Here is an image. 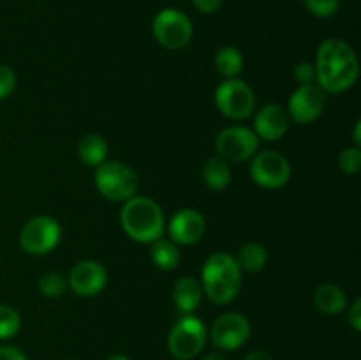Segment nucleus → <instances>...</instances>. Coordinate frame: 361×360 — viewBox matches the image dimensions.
Returning <instances> with one entry per match:
<instances>
[{
    "label": "nucleus",
    "instance_id": "nucleus-1",
    "mask_svg": "<svg viewBox=\"0 0 361 360\" xmlns=\"http://www.w3.org/2000/svg\"><path fill=\"white\" fill-rule=\"evenodd\" d=\"M317 87L323 92L341 94L356 83L360 64L351 46L342 39H326L321 42L316 59Z\"/></svg>",
    "mask_w": 361,
    "mask_h": 360
},
{
    "label": "nucleus",
    "instance_id": "nucleus-2",
    "mask_svg": "<svg viewBox=\"0 0 361 360\" xmlns=\"http://www.w3.org/2000/svg\"><path fill=\"white\" fill-rule=\"evenodd\" d=\"M201 288L214 304L233 302L242 288V270L228 253H215L204 261L201 272Z\"/></svg>",
    "mask_w": 361,
    "mask_h": 360
},
{
    "label": "nucleus",
    "instance_id": "nucleus-3",
    "mask_svg": "<svg viewBox=\"0 0 361 360\" xmlns=\"http://www.w3.org/2000/svg\"><path fill=\"white\" fill-rule=\"evenodd\" d=\"M120 222L127 235L140 244H152L164 233L166 221L161 207L145 196H133L126 201Z\"/></svg>",
    "mask_w": 361,
    "mask_h": 360
},
{
    "label": "nucleus",
    "instance_id": "nucleus-4",
    "mask_svg": "<svg viewBox=\"0 0 361 360\" xmlns=\"http://www.w3.org/2000/svg\"><path fill=\"white\" fill-rule=\"evenodd\" d=\"M99 193L111 201H127L136 196L137 175L130 166L120 161H104L95 169Z\"/></svg>",
    "mask_w": 361,
    "mask_h": 360
},
{
    "label": "nucleus",
    "instance_id": "nucleus-5",
    "mask_svg": "<svg viewBox=\"0 0 361 360\" xmlns=\"http://www.w3.org/2000/svg\"><path fill=\"white\" fill-rule=\"evenodd\" d=\"M207 342V328L200 318L185 314L175 323L168 337V348L178 360H190L201 353Z\"/></svg>",
    "mask_w": 361,
    "mask_h": 360
},
{
    "label": "nucleus",
    "instance_id": "nucleus-6",
    "mask_svg": "<svg viewBox=\"0 0 361 360\" xmlns=\"http://www.w3.org/2000/svg\"><path fill=\"white\" fill-rule=\"evenodd\" d=\"M215 106L228 119L243 120L254 112L256 95L245 81L229 78L215 88Z\"/></svg>",
    "mask_w": 361,
    "mask_h": 360
},
{
    "label": "nucleus",
    "instance_id": "nucleus-7",
    "mask_svg": "<svg viewBox=\"0 0 361 360\" xmlns=\"http://www.w3.org/2000/svg\"><path fill=\"white\" fill-rule=\"evenodd\" d=\"M155 39L161 46L168 49H180L187 46L192 39L194 28L189 16L178 9H162L155 14L152 23Z\"/></svg>",
    "mask_w": 361,
    "mask_h": 360
},
{
    "label": "nucleus",
    "instance_id": "nucleus-8",
    "mask_svg": "<svg viewBox=\"0 0 361 360\" xmlns=\"http://www.w3.org/2000/svg\"><path fill=\"white\" fill-rule=\"evenodd\" d=\"M62 229L53 217L48 215H37L30 221L25 222L20 233V247L32 256H42L48 254L59 246Z\"/></svg>",
    "mask_w": 361,
    "mask_h": 360
},
{
    "label": "nucleus",
    "instance_id": "nucleus-9",
    "mask_svg": "<svg viewBox=\"0 0 361 360\" xmlns=\"http://www.w3.org/2000/svg\"><path fill=\"white\" fill-rule=\"evenodd\" d=\"M250 176L259 187L279 189L291 179V164L281 152H256L252 155V162H250Z\"/></svg>",
    "mask_w": 361,
    "mask_h": 360
},
{
    "label": "nucleus",
    "instance_id": "nucleus-10",
    "mask_svg": "<svg viewBox=\"0 0 361 360\" xmlns=\"http://www.w3.org/2000/svg\"><path fill=\"white\" fill-rule=\"evenodd\" d=\"M215 148L219 152V157L224 161L242 162L256 154L259 148V138L249 127H228L217 134Z\"/></svg>",
    "mask_w": 361,
    "mask_h": 360
},
{
    "label": "nucleus",
    "instance_id": "nucleus-11",
    "mask_svg": "<svg viewBox=\"0 0 361 360\" xmlns=\"http://www.w3.org/2000/svg\"><path fill=\"white\" fill-rule=\"evenodd\" d=\"M210 337L212 342L224 352L242 348L250 337L249 320L240 313L222 314L212 325Z\"/></svg>",
    "mask_w": 361,
    "mask_h": 360
},
{
    "label": "nucleus",
    "instance_id": "nucleus-12",
    "mask_svg": "<svg viewBox=\"0 0 361 360\" xmlns=\"http://www.w3.org/2000/svg\"><path fill=\"white\" fill-rule=\"evenodd\" d=\"M324 104H326L324 92L317 85H300L289 99L286 112H288L289 119L305 126V124H312L314 120L319 119Z\"/></svg>",
    "mask_w": 361,
    "mask_h": 360
},
{
    "label": "nucleus",
    "instance_id": "nucleus-13",
    "mask_svg": "<svg viewBox=\"0 0 361 360\" xmlns=\"http://www.w3.org/2000/svg\"><path fill=\"white\" fill-rule=\"evenodd\" d=\"M106 282V268L94 260H85L74 265L67 279V286H71V289L80 296H95L104 289Z\"/></svg>",
    "mask_w": 361,
    "mask_h": 360
},
{
    "label": "nucleus",
    "instance_id": "nucleus-14",
    "mask_svg": "<svg viewBox=\"0 0 361 360\" xmlns=\"http://www.w3.org/2000/svg\"><path fill=\"white\" fill-rule=\"evenodd\" d=\"M168 232L176 246H192L203 239L204 232H207V221H204L203 214L194 208H183L173 215Z\"/></svg>",
    "mask_w": 361,
    "mask_h": 360
},
{
    "label": "nucleus",
    "instance_id": "nucleus-15",
    "mask_svg": "<svg viewBox=\"0 0 361 360\" xmlns=\"http://www.w3.org/2000/svg\"><path fill=\"white\" fill-rule=\"evenodd\" d=\"M289 124H291V119L282 106L267 104L257 112L256 120H254L256 136L267 141H277L288 133Z\"/></svg>",
    "mask_w": 361,
    "mask_h": 360
},
{
    "label": "nucleus",
    "instance_id": "nucleus-16",
    "mask_svg": "<svg viewBox=\"0 0 361 360\" xmlns=\"http://www.w3.org/2000/svg\"><path fill=\"white\" fill-rule=\"evenodd\" d=\"M203 299V288L194 277H182L173 289V300L182 314H192Z\"/></svg>",
    "mask_w": 361,
    "mask_h": 360
},
{
    "label": "nucleus",
    "instance_id": "nucleus-17",
    "mask_svg": "<svg viewBox=\"0 0 361 360\" xmlns=\"http://www.w3.org/2000/svg\"><path fill=\"white\" fill-rule=\"evenodd\" d=\"M314 306L324 314H338L348 306V299L338 286L321 284L314 292Z\"/></svg>",
    "mask_w": 361,
    "mask_h": 360
},
{
    "label": "nucleus",
    "instance_id": "nucleus-18",
    "mask_svg": "<svg viewBox=\"0 0 361 360\" xmlns=\"http://www.w3.org/2000/svg\"><path fill=\"white\" fill-rule=\"evenodd\" d=\"M106 154H108V143L101 134H87L81 138L80 145H78V155L83 161V164L90 166V168H97L106 161Z\"/></svg>",
    "mask_w": 361,
    "mask_h": 360
},
{
    "label": "nucleus",
    "instance_id": "nucleus-19",
    "mask_svg": "<svg viewBox=\"0 0 361 360\" xmlns=\"http://www.w3.org/2000/svg\"><path fill=\"white\" fill-rule=\"evenodd\" d=\"M203 182L212 191H222L231 184V168L228 161L215 155L204 161L203 164Z\"/></svg>",
    "mask_w": 361,
    "mask_h": 360
},
{
    "label": "nucleus",
    "instance_id": "nucleus-20",
    "mask_svg": "<svg viewBox=\"0 0 361 360\" xmlns=\"http://www.w3.org/2000/svg\"><path fill=\"white\" fill-rule=\"evenodd\" d=\"M150 256L155 267L161 268V270H173L180 263V258H182L180 256L178 246L173 240H166L162 236L155 240V242H152Z\"/></svg>",
    "mask_w": 361,
    "mask_h": 360
},
{
    "label": "nucleus",
    "instance_id": "nucleus-21",
    "mask_svg": "<svg viewBox=\"0 0 361 360\" xmlns=\"http://www.w3.org/2000/svg\"><path fill=\"white\" fill-rule=\"evenodd\" d=\"M235 260L236 263H238L240 270L259 272L267 267L268 253L261 244L249 242L245 244V246H242V249L238 251V256H236Z\"/></svg>",
    "mask_w": 361,
    "mask_h": 360
},
{
    "label": "nucleus",
    "instance_id": "nucleus-22",
    "mask_svg": "<svg viewBox=\"0 0 361 360\" xmlns=\"http://www.w3.org/2000/svg\"><path fill=\"white\" fill-rule=\"evenodd\" d=\"M215 67L219 74L229 80V78H238V74L243 69V55L235 46H226L221 48L215 55Z\"/></svg>",
    "mask_w": 361,
    "mask_h": 360
},
{
    "label": "nucleus",
    "instance_id": "nucleus-23",
    "mask_svg": "<svg viewBox=\"0 0 361 360\" xmlns=\"http://www.w3.org/2000/svg\"><path fill=\"white\" fill-rule=\"evenodd\" d=\"M67 288V281L62 274L59 272H48L41 277L39 281V292L42 293L48 299H56V296H62L63 292Z\"/></svg>",
    "mask_w": 361,
    "mask_h": 360
},
{
    "label": "nucleus",
    "instance_id": "nucleus-24",
    "mask_svg": "<svg viewBox=\"0 0 361 360\" xmlns=\"http://www.w3.org/2000/svg\"><path fill=\"white\" fill-rule=\"evenodd\" d=\"M20 314L9 306L0 304V339H11L20 332Z\"/></svg>",
    "mask_w": 361,
    "mask_h": 360
},
{
    "label": "nucleus",
    "instance_id": "nucleus-25",
    "mask_svg": "<svg viewBox=\"0 0 361 360\" xmlns=\"http://www.w3.org/2000/svg\"><path fill=\"white\" fill-rule=\"evenodd\" d=\"M338 166L345 175H356L361 169V152L360 147L344 148L338 155Z\"/></svg>",
    "mask_w": 361,
    "mask_h": 360
},
{
    "label": "nucleus",
    "instance_id": "nucleus-26",
    "mask_svg": "<svg viewBox=\"0 0 361 360\" xmlns=\"http://www.w3.org/2000/svg\"><path fill=\"white\" fill-rule=\"evenodd\" d=\"M302 2L305 9L317 18L334 16L341 6V0H302Z\"/></svg>",
    "mask_w": 361,
    "mask_h": 360
},
{
    "label": "nucleus",
    "instance_id": "nucleus-27",
    "mask_svg": "<svg viewBox=\"0 0 361 360\" xmlns=\"http://www.w3.org/2000/svg\"><path fill=\"white\" fill-rule=\"evenodd\" d=\"M16 88V74L6 64H0V101L9 97Z\"/></svg>",
    "mask_w": 361,
    "mask_h": 360
},
{
    "label": "nucleus",
    "instance_id": "nucleus-28",
    "mask_svg": "<svg viewBox=\"0 0 361 360\" xmlns=\"http://www.w3.org/2000/svg\"><path fill=\"white\" fill-rule=\"evenodd\" d=\"M295 80L300 85H310L316 80V66L310 62H300L295 67Z\"/></svg>",
    "mask_w": 361,
    "mask_h": 360
},
{
    "label": "nucleus",
    "instance_id": "nucleus-29",
    "mask_svg": "<svg viewBox=\"0 0 361 360\" xmlns=\"http://www.w3.org/2000/svg\"><path fill=\"white\" fill-rule=\"evenodd\" d=\"M194 7L203 14H214L222 7L224 0H192Z\"/></svg>",
    "mask_w": 361,
    "mask_h": 360
},
{
    "label": "nucleus",
    "instance_id": "nucleus-30",
    "mask_svg": "<svg viewBox=\"0 0 361 360\" xmlns=\"http://www.w3.org/2000/svg\"><path fill=\"white\" fill-rule=\"evenodd\" d=\"M348 320L356 332L361 330V299H356L353 306L349 307Z\"/></svg>",
    "mask_w": 361,
    "mask_h": 360
},
{
    "label": "nucleus",
    "instance_id": "nucleus-31",
    "mask_svg": "<svg viewBox=\"0 0 361 360\" xmlns=\"http://www.w3.org/2000/svg\"><path fill=\"white\" fill-rule=\"evenodd\" d=\"M0 360H28L23 352L14 346H0Z\"/></svg>",
    "mask_w": 361,
    "mask_h": 360
},
{
    "label": "nucleus",
    "instance_id": "nucleus-32",
    "mask_svg": "<svg viewBox=\"0 0 361 360\" xmlns=\"http://www.w3.org/2000/svg\"><path fill=\"white\" fill-rule=\"evenodd\" d=\"M245 360H274V356L268 352H264V349H254V352H250L245 356Z\"/></svg>",
    "mask_w": 361,
    "mask_h": 360
},
{
    "label": "nucleus",
    "instance_id": "nucleus-33",
    "mask_svg": "<svg viewBox=\"0 0 361 360\" xmlns=\"http://www.w3.org/2000/svg\"><path fill=\"white\" fill-rule=\"evenodd\" d=\"M360 131H361V122H356V127H355V134H353V140H355V147H360V145H361Z\"/></svg>",
    "mask_w": 361,
    "mask_h": 360
},
{
    "label": "nucleus",
    "instance_id": "nucleus-34",
    "mask_svg": "<svg viewBox=\"0 0 361 360\" xmlns=\"http://www.w3.org/2000/svg\"><path fill=\"white\" fill-rule=\"evenodd\" d=\"M203 360H226V359L221 355V353H210V355L204 356Z\"/></svg>",
    "mask_w": 361,
    "mask_h": 360
},
{
    "label": "nucleus",
    "instance_id": "nucleus-35",
    "mask_svg": "<svg viewBox=\"0 0 361 360\" xmlns=\"http://www.w3.org/2000/svg\"><path fill=\"white\" fill-rule=\"evenodd\" d=\"M108 360H129V359H127V356H123V355H111Z\"/></svg>",
    "mask_w": 361,
    "mask_h": 360
}]
</instances>
